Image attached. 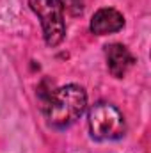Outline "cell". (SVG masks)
<instances>
[{"label":"cell","instance_id":"4","mask_svg":"<svg viewBox=\"0 0 151 153\" xmlns=\"http://www.w3.org/2000/svg\"><path fill=\"white\" fill-rule=\"evenodd\" d=\"M124 27V16L114 9V7H101L98 9L89 23V29L94 36H107L123 30Z\"/></svg>","mask_w":151,"mask_h":153},{"label":"cell","instance_id":"2","mask_svg":"<svg viewBox=\"0 0 151 153\" xmlns=\"http://www.w3.org/2000/svg\"><path fill=\"white\" fill-rule=\"evenodd\" d=\"M89 134L98 143L117 141L126 134V121L123 112L109 102H96L87 114Z\"/></svg>","mask_w":151,"mask_h":153},{"label":"cell","instance_id":"5","mask_svg":"<svg viewBox=\"0 0 151 153\" xmlns=\"http://www.w3.org/2000/svg\"><path fill=\"white\" fill-rule=\"evenodd\" d=\"M105 59H107L109 73L114 78H123L135 64V57L121 43H110L105 46Z\"/></svg>","mask_w":151,"mask_h":153},{"label":"cell","instance_id":"1","mask_svg":"<svg viewBox=\"0 0 151 153\" xmlns=\"http://www.w3.org/2000/svg\"><path fill=\"white\" fill-rule=\"evenodd\" d=\"M87 109V93L78 84H66L43 98V112L52 128L64 130L75 125Z\"/></svg>","mask_w":151,"mask_h":153},{"label":"cell","instance_id":"3","mask_svg":"<svg viewBox=\"0 0 151 153\" xmlns=\"http://www.w3.org/2000/svg\"><path fill=\"white\" fill-rule=\"evenodd\" d=\"M30 9L41 22L44 43L52 48L59 46L66 38L64 9L59 0H29Z\"/></svg>","mask_w":151,"mask_h":153},{"label":"cell","instance_id":"6","mask_svg":"<svg viewBox=\"0 0 151 153\" xmlns=\"http://www.w3.org/2000/svg\"><path fill=\"white\" fill-rule=\"evenodd\" d=\"M61 2V5H62V9L64 11H68L71 16H80L82 13H84V0H59Z\"/></svg>","mask_w":151,"mask_h":153}]
</instances>
